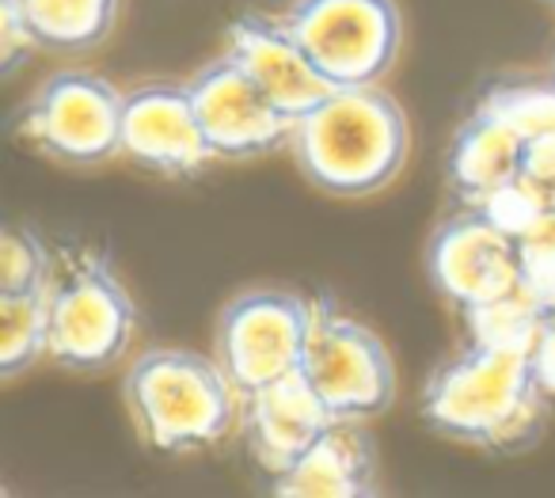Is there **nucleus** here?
Masks as SVG:
<instances>
[{
  "label": "nucleus",
  "instance_id": "nucleus-15",
  "mask_svg": "<svg viewBox=\"0 0 555 498\" xmlns=\"http://www.w3.org/2000/svg\"><path fill=\"white\" fill-rule=\"evenodd\" d=\"M525 145L529 141L514 126L476 103L449 145V187L468 206H483L487 199L521 179Z\"/></svg>",
  "mask_w": 555,
  "mask_h": 498
},
{
  "label": "nucleus",
  "instance_id": "nucleus-18",
  "mask_svg": "<svg viewBox=\"0 0 555 498\" xmlns=\"http://www.w3.org/2000/svg\"><path fill=\"white\" fill-rule=\"evenodd\" d=\"M479 107L509 123L525 141L555 130V77H517L499 80L483 92Z\"/></svg>",
  "mask_w": 555,
  "mask_h": 498
},
{
  "label": "nucleus",
  "instance_id": "nucleus-5",
  "mask_svg": "<svg viewBox=\"0 0 555 498\" xmlns=\"http://www.w3.org/2000/svg\"><path fill=\"white\" fill-rule=\"evenodd\" d=\"M317 305L294 290H244L214 323V358L240 396L259 392L289 373H301Z\"/></svg>",
  "mask_w": 555,
  "mask_h": 498
},
{
  "label": "nucleus",
  "instance_id": "nucleus-9",
  "mask_svg": "<svg viewBox=\"0 0 555 498\" xmlns=\"http://www.w3.org/2000/svg\"><path fill=\"white\" fill-rule=\"evenodd\" d=\"M426 270L441 297L453 301L461 312H472L521 290V247L483 206H468L434 229Z\"/></svg>",
  "mask_w": 555,
  "mask_h": 498
},
{
  "label": "nucleus",
  "instance_id": "nucleus-23",
  "mask_svg": "<svg viewBox=\"0 0 555 498\" xmlns=\"http://www.w3.org/2000/svg\"><path fill=\"white\" fill-rule=\"evenodd\" d=\"M521 183L529 191H537L547 206L555 209V130L544 138H532L525 145V164H521Z\"/></svg>",
  "mask_w": 555,
  "mask_h": 498
},
{
  "label": "nucleus",
  "instance_id": "nucleus-4",
  "mask_svg": "<svg viewBox=\"0 0 555 498\" xmlns=\"http://www.w3.org/2000/svg\"><path fill=\"white\" fill-rule=\"evenodd\" d=\"M50 358L77 373H103L130 350L138 305L103 255L65 247L47 282Z\"/></svg>",
  "mask_w": 555,
  "mask_h": 498
},
{
  "label": "nucleus",
  "instance_id": "nucleus-10",
  "mask_svg": "<svg viewBox=\"0 0 555 498\" xmlns=\"http://www.w3.org/2000/svg\"><path fill=\"white\" fill-rule=\"evenodd\" d=\"M186 92L217 161H255L294 138L297 118L278 107L229 50L202 65L186 80Z\"/></svg>",
  "mask_w": 555,
  "mask_h": 498
},
{
  "label": "nucleus",
  "instance_id": "nucleus-13",
  "mask_svg": "<svg viewBox=\"0 0 555 498\" xmlns=\"http://www.w3.org/2000/svg\"><path fill=\"white\" fill-rule=\"evenodd\" d=\"M224 50L244 65L247 77L289 118L309 115L317 103H324L335 92V85L305 54V47L294 39V31H289L282 16L274 20L259 16V12L240 16L229 27V47Z\"/></svg>",
  "mask_w": 555,
  "mask_h": 498
},
{
  "label": "nucleus",
  "instance_id": "nucleus-24",
  "mask_svg": "<svg viewBox=\"0 0 555 498\" xmlns=\"http://www.w3.org/2000/svg\"><path fill=\"white\" fill-rule=\"evenodd\" d=\"M529 358H532V373H537L544 396L555 399V308L552 312H544V320H540Z\"/></svg>",
  "mask_w": 555,
  "mask_h": 498
},
{
  "label": "nucleus",
  "instance_id": "nucleus-1",
  "mask_svg": "<svg viewBox=\"0 0 555 498\" xmlns=\"http://www.w3.org/2000/svg\"><path fill=\"white\" fill-rule=\"evenodd\" d=\"M423 419L472 449L525 452L547 422V396L529 350L472 339L468 350L441 361L426 381Z\"/></svg>",
  "mask_w": 555,
  "mask_h": 498
},
{
  "label": "nucleus",
  "instance_id": "nucleus-2",
  "mask_svg": "<svg viewBox=\"0 0 555 498\" xmlns=\"http://www.w3.org/2000/svg\"><path fill=\"white\" fill-rule=\"evenodd\" d=\"M411 126L403 107L377 85L335 88L294 123L289 153L309 183L339 199H365L408 164Z\"/></svg>",
  "mask_w": 555,
  "mask_h": 498
},
{
  "label": "nucleus",
  "instance_id": "nucleus-7",
  "mask_svg": "<svg viewBox=\"0 0 555 498\" xmlns=\"http://www.w3.org/2000/svg\"><path fill=\"white\" fill-rule=\"evenodd\" d=\"M282 20L335 88L377 85L400 58L396 0H289Z\"/></svg>",
  "mask_w": 555,
  "mask_h": 498
},
{
  "label": "nucleus",
  "instance_id": "nucleus-19",
  "mask_svg": "<svg viewBox=\"0 0 555 498\" xmlns=\"http://www.w3.org/2000/svg\"><path fill=\"white\" fill-rule=\"evenodd\" d=\"M468 328L476 343H494V346H521V350H532V339H537V328L544 320V308L532 297L529 290H517L509 297H499L491 305L472 308Z\"/></svg>",
  "mask_w": 555,
  "mask_h": 498
},
{
  "label": "nucleus",
  "instance_id": "nucleus-22",
  "mask_svg": "<svg viewBox=\"0 0 555 498\" xmlns=\"http://www.w3.org/2000/svg\"><path fill=\"white\" fill-rule=\"evenodd\" d=\"M35 50L42 47L35 39L31 24H27L24 4L20 0H0V69H4V77H12Z\"/></svg>",
  "mask_w": 555,
  "mask_h": 498
},
{
  "label": "nucleus",
  "instance_id": "nucleus-8",
  "mask_svg": "<svg viewBox=\"0 0 555 498\" xmlns=\"http://www.w3.org/2000/svg\"><path fill=\"white\" fill-rule=\"evenodd\" d=\"M301 373L335 419H377L396 399V361L385 339L327 301L317 305Z\"/></svg>",
  "mask_w": 555,
  "mask_h": 498
},
{
  "label": "nucleus",
  "instance_id": "nucleus-21",
  "mask_svg": "<svg viewBox=\"0 0 555 498\" xmlns=\"http://www.w3.org/2000/svg\"><path fill=\"white\" fill-rule=\"evenodd\" d=\"M521 247V285L540 301L544 312L555 308V209L517 237Z\"/></svg>",
  "mask_w": 555,
  "mask_h": 498
},
{
  "label": "nucleus",
  "instance_id": "nucleus-12",
  "mask_svg": "<svg viewBox=\"0 0 555 498\" xmlns=\"http://www.w3.org/2000/svg\"><path fill=\"white\" fill-rule=\"evenodd\" d=\"M332 422V407L320 399V392L312 388L305 373H289L267 388L240 396L244 445L270 480L289 472Z\"/></svg>",
  "mask_w": 555,
  "mask_h": 498
},
{
  "label": "nucleus",
  "instance_id": "nucleus-14",
  "mask_svg": "<svg viewBox=\"0 0 555 498\" xmlns=\"http://www.w3.org/2000/svg\"><path fill=\"white\" fill-rule=\"evenodd\" d=\"M270 490L278 498H370L380 490L377 449L362 422L335 419L289 472L270 480Z\"/></svg>",
  "mask_w": 555,
  "mask_h": 498
},
{
  "label": "nucleus",
  "instance_id": "nucleus-20",
  "mask_svg": "<svg viewBox=\"0 0 555 498\" xmlns=\"http://www.w3.org/2000/svg\"><path fill=\"white\" fill-rule=\"evenodd\" d=\"M54 255L47 252L31 229H9L0 244V293H24L39 290L50 282Z\"/></svg>",
  "mask_w": 555,
  "mask_h": 498
},
{
  "label": "nucleus",
  "instance_id": "nucleus-6",
  "mask_svg": "<svg viewBox=\"0 0 555 498\" xmlns=\"http://www.w3.org/2000/svg\"><path fill=\"white\" fill-rule=\"evenodd\" d=\"M126 95L88 69L54 73L24 107V138L62 168L92 171L122 156Z\"/></svg>",
  "mask_w": 555,
  "mask_h": 498
},
{
  "label": "nucleus",
  "instance_id": "nucleus-17",
  "mask_svg": "<svg viewBox=\"0 0 555 498\" xmlns=\"http://www.w3.org/2000/svg\"><path fill=\"white\" fill-rule=\"evenodd\" d=\"M42 358H50L47 285L24 293H0V376L16 381Z\"/></svg>",
  "mask_w": 555,
  "mask_h": 498
},
{
  "label": "nucleus",
  "instance_id": "nucleus-3",
  "mask_svg": "<svg viewBox=\"0 0 555 498\" xmlns=\"http://www.w3.org/2000/svg\"><path fill=\"white\" fill-rule=\"evenodd\" d=\"M122 399L141 442L160 452L217 445L240 419V392L217 358L156 346L130 361Z\"/></svg>",
  "mask_w": 555,
  "mask_h": 498
},
{
  "label": "nucleus",
  "instance_id": "nucleus-11",
  "mask_svg": "<svg viewBox=\"0 0 555 498\" xmlns=\"http://www.w3.org/2000/svg\"><path fill=\"white\" fill-rule=\"evenodd\" d=\"M122 161L168 179L198 176L217 161L202 133L198 111L183 85L156 80L126 92L122 107Z\"/></svg>",
  "mask_w": 555,
  "mask_h": 498
},
{
  "label": "nucleus",
  "instance_id": "nucleus-16",
  "mask_svg": "<svg viewBox=\"0 0 555 498\" xmlns=\"http://www.w3.org/2000/svg\"><path fill=\"white\" fill-rule=\"evenodd\" d=\"M35 39L50 54H85L111 31L122 0H20Z\"/></svg>",
  "mask_w": 555,
  "mask_h": 498
}]
</instances>
